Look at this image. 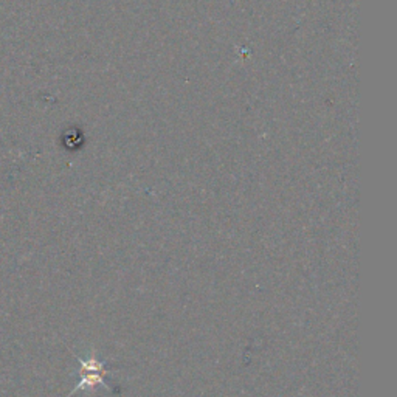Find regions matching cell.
<instances>
[{
	"mask_svg": "<svg viewBox=\"0 0 397 397\" xmlns=\"http://www.w3.org/2000/svg\"><path fill=\"white\" fill-rule=\"evenodd\" d=\"M80 363L82 367L84 377H82V380L80 382V385L73 389V393L80 391V389H84V388H92L96 385V383H103L101 376L106 373V371L103 369L104 364L100 362H96L95 359H87V360L80 359Z\"/></svg>",
	"mask_w": 397,
	"mask_h": 397,
	"instance_id": "6da1fadb",
	"label": "cell"
}]
</instances>
